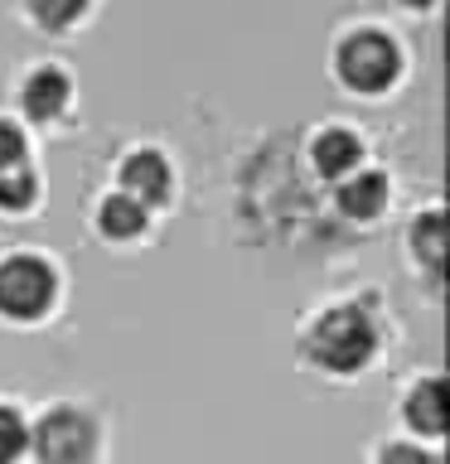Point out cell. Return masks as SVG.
Here are the masks:
<instances>
[{
	"label": "cell",
	"mask_w": 450,
	"mask_h": 464,
	"mask_svg": "<svg viewBox=\"0 0 450 464\" xmlns=\"http://www.w3.org/2000/svg\"><path fill=\"white\" fill-rule=\"evenodd\" d=\"M305 362H315L319 372L334 377H354L373 362L377 353V324L368 319L363 304H329L325 314L305 329Z\"/></svg>",
	"instance_id": "obj_1"
},
{
	"label": "cell",
	"mask_w": 450,
	"mask_h": 464,
	"mask_svg": "<svg viewBox=\"0 0 450 464\" xmlns=\"http://www.w3.org/2000/svg\"><path fill=\"white\" fill-rule=\"evenodd\" d=\"M334 78L354 97H383L402 78V44L377 24H358L334 44Z\"/></svg>",
	"instance_id": "obj_2"
},
{
	"label": "cell",
	"mask_w": 450,
	"mask_h": 464,
	"mask_svg": "<svg viewBox=\"0 0 450 464\" xmlns=\"http://www.w3.org/2000/svg\"><path fill=\"white\" fill-rule=\"evenodd\" d=\"M29 445H34L39 464H93L97 445H102V430L83 406L64 401V406H49V411L34 420Z\"/></svg>",
	"instance_id": "obj_3"
},
{
	"label": "cell",
	"mask_w": 450,
	"mask_h": 464,
	"mask_svg": "<svg viewBox=\"0 0 450 464\" xmlns=\"http://www.w3.org/2000/svg\"><path fill=\"white\" fill-rule=\"evenodd\" d=\"M58 295V276L44 256L34 252H15L0 261V314L15 324H34L49 314V304Z\"/></svg>",
	"instance_id": "obj_4"
},
{
	"label": "cell",
	"mask_w": 450,
	"mask_h": 464,
	"mask_svg": "<svg viewBox=\"0 0 450 464\" xmlns=\"http://www.w3.org/2000/svg\"><path fill=\"white\" fill-rule=\"evenodd\" d=\"M116 184H122V194L136 198L141 208H160V203H170L174 169L155 145H136V150H126L122 165H116Z\"/></svg>",
	"instance_id": "obj_5"
},
{
	"label": "cell",
	"mask_w": 450,
	"mask_h": 464,
	"mask_svg": "<svg viewBox=\"0 0 450 464\" xmlns=\"http://www.w3.org/2000/svg\"><path fill=\"white\" fill-rule=\"evenodd\" d=\"M15 102H20V111L29 116V121H58V116L68 111V102H73L68 68L34 63V68L20 78V87H15Z\"/></svg>",
	"instance_id": "obj_6"
},
{
	"label": "cell",
	"mask_w": 450,
	"mask_h": 464,
	"mask_svg": "<svg viewBox=\"0 0 450 464\" xmlns=\"http://www.w3.org/2000/svg\"><path fill=\"white\" fill-rule=\"evenodd\" d=\"M310 169H315L325 184H339V179H348L354 169H363V140H358V130L325 126V130L310 140Z\"/></svg>",
	"instance_id": "obj_7"
},
{
	"label": "cell",
	"mask_w": 450,
	"mask_h": 464,
	"mask_svg": "<svg viewBox=\"0 0 450 464\" xmlns=\"http://www.w3.org/2000/svg\"><path fill=\"white\" fill-rule=\"evenodd\" d=\"M387 194H392L387 174L383 169H368V165L334 184V203H339V213L354 218V223H373V218L387 208Z\"/></svg>",
	"instance_id": "obj_8"
},
{
	"label": "cell",
	"mask_w": 450,
	"mask_h": 464,
	"mask_svg": "<svg viewBox=\"0 0 450 464\" xmlns=\"http://www.w3.org/2000/svg\"><path fill=\"white\" fill-rule=\"evenodd\" d=\"M97 0H20L24 20L44 29V34H68V29H78L87 14H93Z\"/></svg>",
	"instance_id": "obj_9"
},
{
	"label": "cell",
	"mask_w": 450,
	"mask_h": 464,
	"mask_svg": "<svg viewBox=\"0 0 450 464\" xmlns=\"http://www.w3.org/2000/svg\"><path fill=\"white\" fill-rule=\"evenodd\" d=\"M145 227H151V208H141L136 198H126V194L102 198V208H97V232L102 237L131 242V237H141Z\"/></svg>",
	"instance_id": "obj_10"
},
{
	"label": "cell",
	"mask_w": 450,
	"mask_h": 464,
	"mask_svg": "<svg viewBox=\"0 0 450 464\" xmlns=\"http://www.w3.org/2000/svg\"><path fill=\"white\" fill-rule=\"evenodd\" d=\"M406 426L421 430V435H441L445 430V387L441 377H426V382H416L406 392Z\"/></svg>",
	"instance_id": "obj_11"
},
{
	"label": "cell",
	"mask_w": 450,
	"mask_h": 464,
	"mask_svg": "<svg viewBox=\"0 0 450 464\" xmlns=\"http://www.w3.org/2000/svg\"><path fill=\"white\" fill-rule=\"evenodd\" d=\"M412 252L431 276H441V266H445V218H441V208H426L412 223Z\"/></svg>",
	"instance_id": "obj_12"
},
{
	"label": "cell",
	"mask_w": 450,
	"mask_h": 464,
	"mask_svg": "<svg viewBox=\"0 0 450 464\" xmlns=\"http://www.w3.org/2000/svg\"><path fill=\"white\" fill-rule=\"evenodd\" d=\"M34 203H39V174L29 169V160L0 174V213H29Z\"/></svg>",
	"instance_id": "obj_13"
},
{
	"label": "cell",
	"mask_w": 450,
	"mask_h": 464,
	"mask_svg": "<svg viewBox=\"0 0 450 464\" xmlns=\"http://www.w3.org/2000/svg\"><path fill=\"white\" fill-rule=\"evenodd\" d=\"M29 445V430H24V416L15 406L0 401V464H15Z\"/></svg>",
	"instance_id": "obj_14"
},
{
	"label": "cell",
	"mask_w": 450,
	"mask_h": 464,
	"mask_svg": "<svg viewBox=\"0 0 450 464\" xmlns=\"http://www.w3.org/2000/svg\"><path fill=\"white\" fill-rule=\"evenodd\" d=\"M24 155H29L24 130L15 126V121H5V116H0V174L15 169V165H24Z\"/></svg>",
	"instance_id": "obj_15"
},
{
	"label": "cell",
	"mask_w": 450,
	"mask_h": 464,
	"mask_svg": "<svg viewBox=\"0 0 450 464\" xmlns=\"http://www.w3.org/2000/svg\"><path fill=\"white\" fill-rule=\"evenodd\" d=\"M377 464H435V455H426V450H416V445H383Z\"/></svg>",
	"instance_id": "obj_16"
},
{
	"label": "cell",
	"mask_w": 450,
	"mask_h": 464,
	"mask_svg": "<svg viewBox=\"0 0 450 464\" xmlns=\"http://www.w3.org/2000/svg\"><path fill=\"white\" fill-rule=\"evenodd\" d=\"M397 5H402V10H416V14H421V10H431L435 0H397Z\"/></svg>",
	"instance_id": "obj_17"
}]
</instances>
